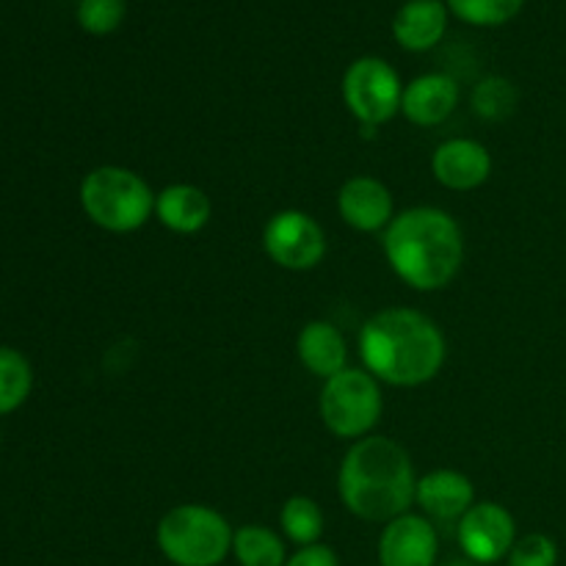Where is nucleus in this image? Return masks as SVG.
<instances>
[{"label": "nucleus", "mask_w": 566, "mask_h": 566, "mask_svg": "<svg viewBox=\"0 0 566 566\" xmlns=\"http://www.w3.org/2000/svg\"><path fill=\"white\" fill-rule=\"evenodd\" d=\"M125 0H81L77 25L92 36H108L125 22Z\"/></svg>", "instance_id": "23"}, {"label": "nucleus", "mask_w": 566, "mask_h": 566, "mask_svg": "<svg viewBox=\"0 0 566 566\" xmlns=\"http://www.w3.org/2000/svg\"><path fill=\"white\" fill-rule=\"evenodd\" d=\"M232 556L241 566H285V539L265 525H241L232 536Z\"/></svg>", "instance_id": "18"}, {"label": "nucleus", "mask_w": 566, "mask_h": 566, "mask_svg": "<svg viewBox=\"0 0 566 566\" xmlns=\"http://www.w3.org/2000/svg\"><path fill=\"white\" fill-rule=\"evenodd\" d=\"M318 412L326 429L340 440H363L374 434L385 412L381 387L365 368H346L324 381Z\"/></svg>", "instance_id": "6"}, {"label": "nucleus", "mask_w": 566, "mask_h": 566, "mask_svg": "<svg viewBox=\"0 0 566 566\" xmlns=\"http://www.w3.org/2000/svg\"><path fill=\"white\" fill-rule=\"evenodd\" d=\"M324 509L307 495H293L287 497L285 506L280 512V528L285 534V539H291L293 545L310 547L318 545V539L324 536Z\"/></svg>", "instance_id": "19"}, {"label": "nucleus", "mask_w": 566, "mask_h": 566, "mask_svg": "<svg viewBox=\"0 0 566 566\" xmlns=\"http://www.w3.org/2000/svg\"><path fill=\"white\" fill-rule=\"evenodd\" d=\"M415 503L431 523H459L475 503V486L464 473L451 468L431 470L418 479Z\"/></svg>", "instance_id": "13"}, {"label": "nucleus", "mask_w": 566, "mask_h": 566, "mask_svg": "<svg viewBox=\"0 0 566 566\" xmlns=\"http://www.w3.org/2000/svg\"><path fill=\"white\" fill-rule=\"evenodd\" d=\"M298 363L318 379H332L348 368V343L332 321H310L296 337Z\"/></svg>", "instance_id": "17"}, {"label": "nucleus", "mask_w": 566, "mask_h": 566, "mask_svg": "<svg viewBox=\"0 0 566 566\" xmlns=\"http://www.w3.org/2000/svg\"><path fill=\"white\" fill-rule=\"evenodd\" d=\"M440 536L437 525L423 514L407 512L390 520L379 536L381 566H437Z\"/></svg>", "instance_id": "10"}, {"label": "nucleus", "mask_w": 566, "mask_h": 566, "mask_svg": "<svg viewBox=\"0 0 566 566\" xmlns=\"http://www.w3.org/2000/svg\"><path fill=\"white\" fill-rule=\"evenodd\" d=\"M213 202L208 193L191 182H175L155 197V219L175 235H197L208 227Z\"/></svg>", "instance_id": "16"}, {"label": "nucleus", "mask_w": 566, "mask_h": 566, "mask_svg": "<svg viewBox=\"0 0 566 566\" xmlns=\"http://www.w3.org/2000/svg\"><path fill=\"white\" fill-rule=\"evenodd\" d=\"M263 249L285 271H313L326 258V232L304 210H276L263 227Z\"/></svg>", "instance_id": "8"}, {"label": "nucleus", "mask_w": 566, "mask_h": 566, "mask_svg": "<svg viewBox=\"0 0 566 566\" xmlns=\"http://www.w3.org/2000/svg\"><path fill=\"white\" fill-rule=\"evenodd\" d=\"M285 566H340L337 562V553L326 545H310V547H298L291 558H287Z\"/></svg>", "instance_id": "25"}, {"label": "nucleus", "mask_w": 566, "mask_h": 566, "mask_svg": "<svg viewBox=\"0 0 566 566\" xmlns=\"http://www.w3.org/2000/svg\"><path fill=\"white\" fill-rule=\"evenodd\" d=\"M459 83L446 72H429L403 86L401 114L418 127H437L457 111Z\"/></svg>", "instance_id": "14"}, {"label": "nucleus", "mask_w": 566, "mask_h": 566, "mask_svg": "<svg viewBox=\"0 0 566 566\" xmlns=\"http://www.w3.org/2000/svg\"><path fill=\"white\" fill-rule=\"evenodd\" d=\"M473 108L481 119H506V116H512L514 108H517V88H514L506 77H484V81L473 88Z\"/></svg>", "instance_id": "22"}, {"label": "nucleus", "mask_w": 566, "mask_h": 566, "mask_svg": "<svg viewBox=\"0 0 566 566\" xmlns=\"http://www.w3.org/2000/svg\"><path fill=\"white\" fill-rule=\"evenodd\" d=\"M33 390V368L25 354L0 346V415H11L28 401Z\"/></svg>", "instance_id": "20"}, {"label": "nucleus", "mask_w": 566, "mask_h": 566, "mask_svg": "<svg viewBox=\"0 0 566 566\" xmlns=\"http://www.w3.org/2000/svg\"><path fill=\"white\" fill-rule=\"evenodd\" d=\"M337 492L354 517L387 525L415 506L418 475L412 457L390 437H363L343 457Z\"/></svg>", "instance_id": "2"}, {"label": "nucleus", "mask_w": 566, "mask_h": 566, "mask_svg": "<svg viewBox=\"0 0 566 566\" xmlns=\"http://www.w3.org/2000/svg\"><path fill=\"white\" fill-rule=\"evenodd\" d=\"M337 213L357 232H385L396 219V199L385 182L359 175L337 191Z\"/></svg>", "instance_id": "12"}, {"label": "nucleus", "mask_w": 566, "mask_h": 566, "mask_svg": "<svg viewBox=\"0 0 566 566\" xmlns=\"http://www.w3.org/2000/svg\"><path fill=\"white\" fill-rule=\"evenodd\" d=\"M381 247L392 274L420 293L451 285L464 263L462 227L448 210L431 205L396 213Z\"/></svg>", "instance_id": "3"}, {"label": "nucleus", "mask_w": 566, "mask_h": 566, "mask_svg": "<svg viewBox=\"0 0 566 566\" xmlns=\"http://www.w3.org/2000/svg\"><path fill=\"white\" fill-rule=\"evenodd\" d=\"M431 175L448 191H475L492 175V155L475 138H448L431 155Z\"/></svg>", "instance_id": "11"}, {"label": "nucleus", "mask_w": 566, "mask_h": 566, "mask_svg": "<svg viewBox=\"0 0 566 566\" xmlns=\"http://www.w3.org/2000/svg\"><path fill=\"white\" fill-rule=\"evenodd\" d=\"M232 525L205 503L169 509L155 528V542L175 566H219L232 553Z\"/></svg>", "instance_id": "5"}, {"label": "nucleus", "mask_w": 566, "mask_h": 566, "mask_svg": "<svg viewBox=\"0 0 566 566\" xmlns=\"http://www.w3.org/2000/svg\"><path fill=\"white\" fill-rule=\"evenodd\" d=\"M155 197L138 171L127 166H97L81 182V208L94 227L127 235L155 216Z\"/></svg>", "instance_id": "4"}, {"label": "nucleus", "mask_w": 566, "mask_h": 566, "mask_svg": "<svg viewBox=\"0 0 566 566\" xmlns=\"http://www.w3.org/2000/svg\"><path fill=\"white\" fill-rule=\"evenodd\" d=\"M506 562L509 566H556L558 545L547 534H525L514 542Z\"/></svg>", "instance_id": "24"}, {"label": "nucleus", "mask_w": 566, "mask_h": 566, "mask_svg": "<svg viewBox=\"0 0 566 566\" xmlns=\"http://www.w3.org/2000/svg\"><path fill=\"white\" fill-rule=\"evenodd\" d=\"M442 566H479L475 562H470V558H453V562L442 564Z\"/></svg>", "instance_id": "26"}, {"label": "nucleus", "mask_w": 566, "mask_h": 566, "mask_svg": "<svg viewBox=\"0 0 566 566\" xmlns=\"http://www.w3.org/2000/svg\"><path fill=\"white\" fill-rule=\"evenodd\" d=\"M448 14L442 0H407L392 17V36L409 53H426L446 36Z\"/></svg>", "instance_id": "15"}, {"label": "nucleus", "mask_w": 566, "mask_h": 566, "mask_svg": "<svg viewBox=\"0 0 566 566\" xmlns=\"http://www.w3.org/2000/svg\"><path fill=\"white\" fill-rule=\"evenodd\" d=\"M457 539L464 558L479 566H490L509 558L517 542V523L506 506L495 501H481L473 503L459 520Z\"/></svg>", "instance_id": "9"}, {"label": "nucleus", "mask_w": 566, "mask_h": 566, "mask_svg": "<svg viewBox=\"0 0 566 566\" xmlns=\"http://www.w3.org/2000/svg\"><path fill=\"white\" fill-rule=\"evenodd\" d=\"M359 357L376 381L420 387L437 379L448 357L440 326L412 307H387L359 329Z\"/></svg>", "instance_id": "1"}, {"label": "nucleus", "mask_w": 566, "mask_h": 566, "mask_svg": "<svg viewBox=\"0 0 566 566\" xmlns=\"http://www.w3.org/2000/svg\"><path fill=\"white\" fill-rule=\"evenodd\" d=\"M448 11L457 20L475 28H497L520 14L525 0H446Z\"/></svg>", "instance_id": "21"}, {"label": "nucleus", "mask_w": 566, "mask_h": 566, "mask_svg": "<svg viewBox=\"0 0 566 566\" xmlns=\"http://www.w3.org/2000/svg\"><path fill=\"white\" fill-rule=\"evenodd\" d=\"M340 92L348 114L368 130H376L379 125L396 119V114H401V75L390 61L379 59V55H363V59L352 61L348 70L343 72Z\"/></svg>", "instance_id": "7"}]
</instances>
